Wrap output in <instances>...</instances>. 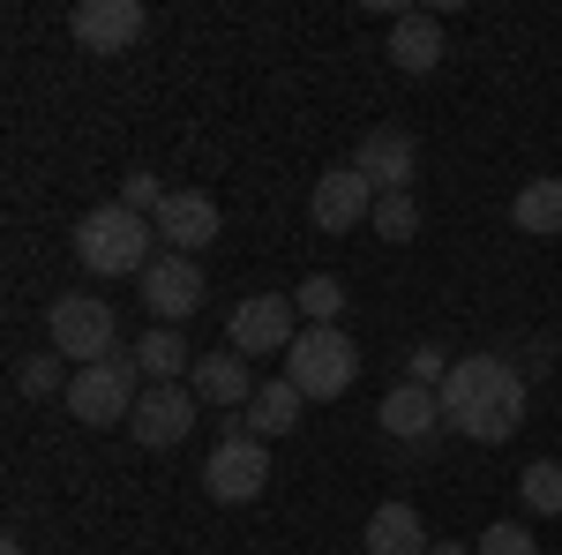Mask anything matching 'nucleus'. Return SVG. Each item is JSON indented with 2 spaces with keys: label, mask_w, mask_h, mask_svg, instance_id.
Instances as JSON below:
<instances>
[{
  "label": "nucleus",
  "mask_w": 562,
  "mask_h": 555,
  "mask_svg": "<svg viewBox=\"0 0 562 555\" xmlns=\"http://www.w3.org/2000/svg\"><path fill=\"white\" fill-rule=\"evenodd\" d=\"M510 218H518L525 241H555L562 233V180L555 173H540V180H525L518 203H510Z\"/></svg>",
  "instance_id": "obj_20"
},
{
  "label": "nucleus",
  "mask_w": 562,
  "mask_h": 555,
  "mask_svg": "<svg viewBox=\"0 0 562 555\" xmlns=\"http://www.w3.org/2000/svg\"><path fill=\"white\" fill-rule=\"evenodd\" d=\"M0 555H31V548H23V541H8V548H0Z\"/></svg>",
  "instance_id": "obj_29"
},
{
  "label": "nucleus",
  "mask_w": 562,
  "mask_h": 555,
  "mask_svg": "<svg viewBox=\"0 0 562 555\" xmlns=\"http://www.w3.org/2000/svg\"><path fill=\"white\" fill-rule=\"evenodd\" d=\"M442 428H458L465 443H510L525 428V376L503 353H465L442 376Z\"/></svg>",
  "instance_id": "obj_1"
},
{
  "label": "nucleus",
  "mask_w": 562,
  "mask_h": 555,
  "mask_svg": "<svg viewBox=\"0 0 562 555\" xmlns=\"http://www.w3.org/2000/svg\"><path fill=\"white\" fill-rule=\"evenodd\" d=\"M45 338H53V353H60V360H76V368H90V360H113V353H121L113 300H98V293H60L53 308H45Z\"/></svg>",
  "instance_id": "obj_4"
},
{
  "label": "nucleus",
  "mask_w": 562,
  "mask_h": 555,
  "mask_svg": "<svg viewBox=\"0 0 562 555\" xmlns=\"http://www.w3.org/2000/svg\"><path fill=\"white\" fill-rule=\"evenodd\" d=\"M301 406H307V398L278 376V384H262L256 398H248L240 428H248V435H262V443H278V435H293V428H301Z\"/></svg>",
  "instance_id": "obj_19"
},
{
  "label": "nucleus",
  "mask_w": 562,
  "mask_h": 555,
  "mask_svg": "<svg viewBox=\"0 0 562 555\" xmlns=\"http://www.w3.org/2000/svg\"><path fill=\"white\" fill-rule=\"evenodd\" d=\"M166 196H173V188H166L158 173H128V180H121V203H128L135 218H158V211H166Z\"/></svg>",
  "instance_id": "obj_26"
},
{
  "label": "nucleus",
  "mask_w": 562,
  "mask_h": 555,
  "mask_svg": "<svg viewBox=\"0 0 562 555\" xmlns=\"http://www.w3.org/2000/svg\"><path fill=\"white\" fill-rule=\"evenodd\" d=\"M518 496L532 518H562V458H532L518 473Z\"/></svg>",
  "instance_id": "obj_21"
},
{
  "label": "nucleus",
  "mask_w": 562,
  "mask_h": 555,
  "mask_svg": "<svg viewBox=\"0 0 562 555\" xmlns=\"http://www.w3.org/2000/svg\"><path fill=\"white\" fill-rule=\"evenodd\" d=\"M188 390L203 398V406H225V413H248V398H256V368L233 353V345H217V353H203L195 360V376H188Z\"/></svg>",
  "instance_id": "obj_14"
},
{
  "label": "nucleus",
  "mask_w": 562,
  "mask_h": 555,
  "mask_svg": "<svg viewBox=\"0 0 562 555\" xmlns=\"http://www.w3.org/2000/svg\"><path fill=\"white\" fill-rule=\"evenodd\" d=\"M293 308H301V323H338V315H346V286H338L330 270H315V278H301Z\"/></svg>",
  "instance_id": "obj_22"
},
{
  "label": "nucleus",
  "mask_w": 562,
  "mask_h": 555,
  "mask_svg": "<svg viewBox=\"0 0 562 555\" xmlns=\"http://www.w3.org/2000/svg\"><path fill=\"white\" fill-rule=\"evenodd\" d=\"M76 263H83L90 278H143V270L158 263V225L135 218L128 203L113 196V203H98V211L76 218Z\"/></svg>",
  "instance_id": "obj_2"
},
{
  "label": "nucleus",
  "mask_w": 562,
  "mask_h": 555,
  "mask_svg": "<svg viewBox=\"0 0 562 555\" xmlns=\"http://www.w3.org/2000/svg\"><path fill=\"white\" fill-rule=\"evenodd\" d=\"M442 376H450V353H442V345H420V353L405 360V384H428V390H442Z\"/></svg>",
  "instance_id": "obj_27"
},
{
  "label": "nucleus",
  "mask_w": 562,
  "mask_h": 555,
  "mask_svg": "<svg viewBox=\"0 0 562 555\" xmlns=\"http://www.w3.org/2000/svg\"><path fill=\"white\" fill-rule=\"evenodd\" d=\"M428 555H473V548H465V541H435Z\"/></svg>",
  "instance_id": "obj_28"
},
{
  "label": "nucleus",
  "mask_w": 562,
  "mask_h": 555,
  "mask_svg": "<svg viewBox=\"0 0 562 555\" xmlns=\"http://www.w3.org/2000/svg\"><path fill=\"white\" fill-rule=\"evenodd\" d=\"M143 0H76V15H68V31L83 45L90 60H113V53H128L143 38Z\"/></svg>",
  "instance_id": "obj_10"
},
{
  "label": "nucleus",
  "mask_w": 562,
  "mask_h": 555,
  "mask_svg": "<svg viewBox=\"0 0 562 555\" xmlns=\"http://www.w3.org/2000/svg\"><path fill=\"white\" fill-rule=\"evenodd\" d=\"M442 53H450V38H442V23H435L428 8H405V15L390 23V60H397L405 76H435Z\"/></svg>",
  "instance_id": "obj_16"
},
{
  "label": "nucleus",
  "mask_w": 562,
  "mask_h": 555,
  "mask_svg": "<svg viewBox=\"0 0 562 555\" xmlns=\"http://www.w3.org/2000/svg\"><path fill=\"white\" fill-rule=\"evenodd\" d=\"M150 225H158V241H166L173 256H203V248L217 241V203L203 196V188H173L166 211L150 218Z\"/></svg>",
  "instance_id": "obj_13"
},
{
  "label": "nucleus",
  "mask_w": 562,
  "mask_h": 555,
  "mask_svg": "<svg viewBox=\"0 0 562 555\" xmlns=\"http://www.w3.org/2000/svg\"><path fill=\"white\" fill-rule=\"evenodd\" d=\"M135 368H143V384H188V376H195V353H188L180 331L150 323V331L135 338Z\"/></svg>",
  "instance_id": "obj_18"
},
{
  "label": "nucleus",
  "mask_w": 562,
  "mask_h": 555,
  "mask_svg": "<svg viewBox=\"0 0 562 555\" xmlns=\"http://www.w3.org/2000/svg\"><path fill=\"white\" fill-rule=\"evenodd\" d=\"M203 488H211V503H256L270 488V443L248 428H225L217 451L203 458Z\"/></svg>",
  "instance_id": "obj_6"
},
{
  "label": "nucleus",
  "mask_w": 562,
  "mask_h": 555,
  "mask_svg": "<svg viewBox=\"0 0 562 555\" xmlns=\"http://www.w3.org/2000/svg\"><path fill=\"white\" fill-rule=\"evenodd\" d=\"M135 398H143V368H135V353H113V360L76 368V384H68V413H76L83 428H128Z\"/></svg>",
  "instance_id": "obj_5"
},
{
  "label": "nucleus",
  "mask_w": 562,
  "mask_h": 555,
  "mask_svg": "<svg viewBox=\"0 0 562 555\" xmlns=\"http://www.w3.org/2000/svg\"><path fill=\"white\" fill-rule=\"evenodd\" d=\"M135 293H143V308H150V323H166V331H180L195 308H203V263L195 256H166L150 263L143 278H135Z\"/></svg>",
  "instance_id": "obj_9"
},
{
  "label": "nucleus",
  "mask_w": 562,
  "mask_h": 555,
  "mask_svg": "<svg viewBox=\"0 0 562 555\" xmlns=\"http://www.w3.org/2000/svg\"><path fill=\"white\" fill-rule=\"evenodd\" d=\"M293 338H301V308H293V293H248L233 315H225V345H233L240 360L285 353Z\"/></svg>",
  "instance_id": "obj_7"
},
{
  "label": "nucleus",
  "mask_w": 562,
  "mask_h": 555,
  "mask_svg": "<svg viewBox=\"0 0 562 555\" xmlns=\"http://www.w3.org/2000/svg\"><path fill=\"white\" fill-rule=\"evenodd\" d=\"M360 548L368 555H428V525H420V511L413 503H383V511L368 518V533H360Z\"/></svg>",
  "instance_id": "obj_17"
},
{
  "label": "nucleus",
  "mask_w": 562,
  "mask_h": 555,
  "mask_svg": "<svg viewBox=\"0 0 562 555\" xmlns=\"http://www.w3.org/2000/svg\"><path fill=\"white\" fill-rule=\"evenodd\" d=\"M307 218H315V233L346 241V233H360V225L375 218V188H368L352 166H330L323 180H315V196H307Z\"/></svg>",
  "instance_id": "obj_11"
},
{
  "label": "nucleus",
  "mask_w": 562,
  "mask_h": 555,
  "mask_svg": "<svg viewBox=\"0 0 562 555\" xmlns=\"http://www.w3.org/2000/svg\"><path fill=\"white\" fill-rule=\"evenodd\" d=\"M352 173H360L375 196H405L413 173H420V143H413L405 129H368L360 151H352Z\"/></svg>",
  "instance_id": "obj_12"
},
{
  "label": "nucleus",
  "mask_w": 562,
  "mask_h": 555,
  "mask_svg": "<svg viewBox=\"0 0 562 555\" xmlns=\"http://www.w3.org/2000/svg\"><path fill=\"white\" fill-rule=\"evenodd\" d=\"M352 376H360V345L346 338V323H301V338L285 345V384L315 406V398H346Z\"/></svg>",
  "instance_id": "obj_3"
},
{
  "label": "nucleus",
  "mask_w": 562,
  "mask_h": 555,
  "mask_svg": "<svg viewBox=\"0 0 562 555\" xmlns=\"http://www.w3.org/2000/svg\"><path fill=\"white\" fill-rule=\"evenodd\" d=\"M473 555H540V541L525 533L518 518H495V525H487V533L473 541Z\"/></svg>",
  "instance_id": "obj_25"
},
{
  "label": "nucleus",
  "mask_w": 562,
  "mask_h": 555,
  "mask_svg": "<svg viewBox=\"0 0 562 555\" xmlns=\"http://www.w3.org/2000/svg\"><path fill=\"white\" fill-rule=\"evenodd\" d=\"M375 421H383V435H397V443H428L435 428H442V390L397 384L383 406H375Z\"/></svg>",
  "instance_id": "obj_15"
},
{
  "label": "nucleus",
  "mask_w": 562,
  "mask_h": 555,
  "mask_svg": "<svg viewBox=\"0 0 562 555\" xmlns=\"http://www.w3.org/2000/svg\"><path fill=\"white\" fill-rule=\"evenodd\" d=\"M195 413H203V398L188 384H143V398H135V413H128V435L143 451H173V443L195 435Z\"/></svg>",
  "instance_id": "obj_8"
},
{
  "label": "nucleus",
  "mask_w": 562,
  "mask_h": 555,
  "mask_svg": "<svg viewBox=\"0 0 562 555\" xmlns=\"http://www.w3.org/2000/svg\"><path fill=\"white\" fill-rule=\"evenodd\" d=\"M68 384H76V376L60 368V353H31V360L15 368V390H23V398H68Z\"/></svg>",
  "instance_id": "obj_24"
},
{
  "label": "nucleus",
  "mask_w": 562,
  "mask_h": 555,
  "mask_svg": "<svg viewBox=\"0 0 562 555\" xmlns=\"http://www.w3.org/2000/svg\"><path fill=\"white\" fill-rule=\"evenodd\" d=\"M368 225H375V241H397V248H405V241L420 233V203H413V188H405V196H375V218H368Z\"/></svg>",
  "instance_id": "obj_23"
}]
</instances>
